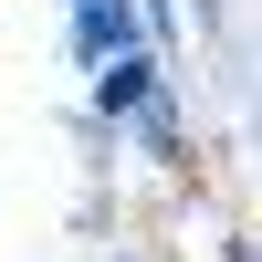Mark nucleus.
Returning a JSON list of instances; mask_svg holds the SVG:
<instances>
[{"label": "nucleus", "mask_w": 262, "mask_h": 262, "mask_svg": "<svg viewBox=\"0 0 262 262\" xmlns=\"http://www.w3.org/2000/svg\"><path fill=\"white\" fill-rule=\"evenodd\" d=\"M126 105H147V63H137V53L105 63V116H126Z\"/></svg>", "instance_id": "1"}]
</instances>
